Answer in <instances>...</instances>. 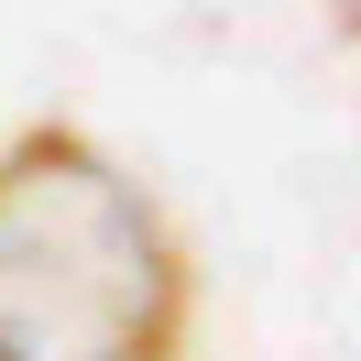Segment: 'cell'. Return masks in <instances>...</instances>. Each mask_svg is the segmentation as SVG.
<instances>
[{
  "label": "cell",
  "mask_w": 361,
  "mask_h": 361,
  "mask_svg": "<svg viewBox=\"0 0 361 361\" xmlns=\"http://www.w3.org/2000/svg\"><path fill=\"white\" fill-rule=\"evenodd\" d=\"M197 274L88 132L0 142V361H186Z\"/></svg>",
  "instance_id": "cell-1"
}]
</instances>
